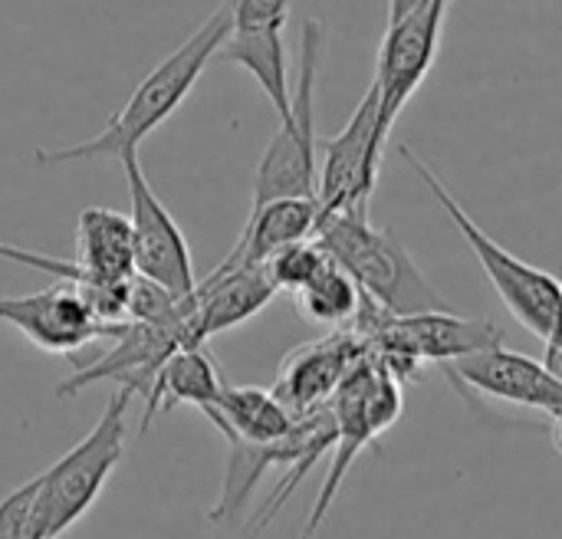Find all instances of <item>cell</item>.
I'll return each instance as SVG.
<instances>
[{
  "mask_svg": "<svg viewBox=\"0 0 562 539\" xmlns=\"http://www.w3.org/2000/svg\"><path fill=\"white\" fill-rule=\"evenodd\" d=\"M231 33V0H224L175 53H168L128 96V102L105 122V128L86 142L40 148L33 155L36 165H63V161H89V158H115L125 148H138L165 119L178 112L188 99L194 82L201 79L204 66L221 49L224 36Z\"/></svg>",
  "mask_w": 562,
  "mask_h": 539,
  "instance_id": "cell-1",
  "label": "cell"
},
{
  "mask_svg": "<svg viewBox=\"0 0 562 539\" xmlns=\"http://www.w3.org/2000/svg\"><path fill=\"white\" fill-rule=\"evenodd\" d=\"M313 240L352 277L359 293L389 316L451 310L435 283L418 270L405 244L392 231L369 221V207L319 214Z\"/></svg>",
  "mask_w": 562,
  "mask_h": 539,
  "instance_id": "cell-2",
  "label": "cell"
},
{
  "mask_svg": "<svg viewBox=\"0 0 562 539\" xmlns=\"http://www.w3.org/2000/svg\"><path fill=\"white\" fill-rule=\"evenodd\" d=\"M398 155L405 158V165L418 175V181L428 188V194L441 204V211L451 217V224L458 227V234L464 237V244L471 247V254L477 257V263L484 267V273L491 277L494 290L501 293L504 306L510 310V316L530 329L537 339H550L560 333V313H562V287L560 280L527 260H520L517 254H510L507 247H501L471 214L468 207L454 198V191H448V184L431 171V165L408 145H398Z\"/></svg>",
  "mask_w": 562,
  "mask_h": 539,
  "instance_id": "cell-3",
  "label": "cell"
},
{
  "mask_svg": "<svg viewBox=\"0 0 562 539\" xmlns=\"http://www.w3.org/2000/svg\"><path fill=\"white\" fill-rule=\"evenodd\" d=\"M326 49V26L310 16L300 36V76L290 92V119L277 122L273 138L254 175V204L273 198H316L319 138H316V76Z\"/></svg>",
  "mask_w": 562,
  "mask_h": 539,
  "instance_id": "cell-4",
  "label": "cell"
},
{
  "mask_svg": "<svg viewBox=\"0 0 562 539\" xmlns=\"http://www.w3.org/2000/svg\"><path fill=\"white\" fill-rule=\"evenodd\" d=\"M132 398L135 395L128 389H119L105 402V412L99 415L95 428L76 448H69L53 468L36 474V504L46 539L63 537L99 501L105 481L112 478L125 454V415Z\"/></svg>",
  "mask_w": 562,
  "mask_h": 539,
  "instance_id": "cell-5",
  "label": "cell"
},
{
  "mask_svg": "<svg viewBox=\"0 0 562 539\" xmlns=\"http://www.w3.org/2000/svg\"><path fill=\"white\" fill-rule=\"evenodd\" d=\"M329 408L336 415V445H333L336 458L329 464V474L323 481V491H319L316 507L310 514V524L303 530L306 537H316V530L329 517V507H333L336 494L342 491V481H346L349 468L356 464V458L398 422V415H402V385L369 352L339 382V389L329 398Z\"/></svg>",
  "mask_w": 562,
  "mask_h": 539,
  "instance_id": "cell-6",
  "label": "cell"
},
{
  "mask_svg": "<svg viewBox=\"0 0 562 539\" xmlns=\"http://www.w3.org/2000/svg\"><path fill=\"white\" fill-rule=\"evenodd\" d=\"M451 0H422L412 13L395 23H385L379 59H375V89H379V138L389 142L395 119L408 99L428 79L448 20Z\"/></svg>",
  "mask_w": 562,
  "mask_h": 539,
  "instance_id": "cell-7",
  "label": "cell"
},
{
  "mask_svg": "<svg viewBox=\"0 0 562 539\" xmlns=\"http://www.w3.org/2000/svg\"><path fill=\"white\" fill-rule=\"evenodd\" d=\"M125 171L128 184V224H132V247H135V277L151 280L155 287L168 290L178 300H188L198 287L191 247L171 211L151 191L145 168L138 161V148H125L115 155Z\"/></svg>",
  "mask_w": 562,
  "mask_h": 539,
  "instance_id": "cell-8",
  "label": "cell"
},
{
  "mask_svg": "<svg viewBox=\"0 0 562 539\" xmlns=\"http://www.w3.org/2000/svg\"><path fill=\"white\" fill-rule=\"evenodd\" d=\"M231 445V461H227V478L221 487V497L211 510V524H231L240 517L247 497L254 487L263 481L270 468H313L333 445H336V415L329 405L296 415L293 428L267 445H250V441H227Z\"/></svg>",
  "mask_w": 562,
  "mask_h": 539,
  "instance_id": "cell-9",
  "label": "cell"
},
{
  "mask_svg": "<svg viewBox=\"0 0 562 539\" xmlns=\"http://www.w3.org/2000/svg\"><path fill=\"white\" fill-rule=\"evenodd\" d=\"M319 151H323L319 181H316L319 214L369 207L375 184H379L382 151H385V142L379 138V89H375V82L362 96V102L352 112V119L346 122V128L339 135L319 142Z\"/></svg>",
  "mask_w": 562,
  "mask_h": 539,
  "instance_id": "cell-10",
  "label": "cell"
},
{
  "mask_svg": "<svg viewBox=\"0 0 562 539\" xmlns=\"http://www.w3.org/2000/svg\"><path fill=\"white\" fill-rule=\"evenodd\" d=\"M441 369L461 389H474L487 398L540 412L553 428V445L560 448L562 379L547 372L540 359H530L497 343L471 356H461L454 362H445Z\"/></svg>",
  "mask_w": 562,
  "mask_h": 539,
  "instance_id": "cell-11",
  "label": "cell"
},
{
  "mask_svg": "<svg viewBox=\"0 0 562 539\" xmlns=\"http://www.w3.org/2000/svg\"><path fill=\"white\" fill-rule=\"evenodd\" d=\"M290 20V0H231V33L214 59L244 66L263 96L277 109V122L290 119V72L283 30Z\"/></svg>",
  "mask_w": 562,
  "mask_h": 539,
  "instance_id": "cell-12",
  "label": "cell"
},
{
  "mask_svg": "<svg viewBox=\"0 0 562 539\" xmlns=\"http://www.w3.org/2000/svg\"><path fill=\"white\" fill-rule=\"evenodd\" d=\"M0 323L20 329L36 349L76 356L95 339H112L122 323H102L86 303L76 280H63L30 296H0Z\"/></svg>",
  "mask_w": 562,
  "mask_h": 539,
  "instance_id": "cell-13",
  "label": "cell"
},
{
  "mask_svg": "<svg viewBox=\"0 0 562 539\" xmlns=\"http://www.w3.org/2000/svg\"><path fill=\"white\" fill-rule=\"evenodd\" d=\"M112 339L115 343L109 352H102L89 366H76V372L66 382H59L56 392L69 398V395H79L82 389L95 385V382H115L119 389H128L132 395L148 398L161 362L178 346H191L184 329L158 326V323H135V319H125Z\"/></svg>",
  "mask_w": 562,
  "mask_h": 539,
  "instance_id": "cell-14",
  "label": "cell"
},
{
  "mask_svg": "<svg viewBox=\"0 0 562 539\" xmlns=\"http://www.w3.org/2000/svg\"><path fill=\"white\" fill-rule=\"evenodd\" d=\"M369 352H372L369 343L356 329L352 333H333L326 339L306 343V346H300L296 352H290L283 359L273 395L280 398V405L293 418L306 415V412H316V408L329 405L339 382Z\"/></svg>",
  "mask_w": 562,
  "mask_h": 539,
  "instance_id": "cell-15",
  "label": "cell"
},
{
  "mask_svg": "<svg viewBox=\"0 0 562 539\" xmlns=\"http://www.w3.org/2000/svg\"><path fill=\"white\" fill-rule=\"evenodd\" d=\"M273 296L277 287L263 267H237L227 273H211L204 283L194 287L191 343L204 346L211 336L254 319Z\"/></svg>",
  "mask_w": 562,
  "mask_h": 539,
  "instance_id": "cell-16",
  "label": "cell"
},
{
  "mask_svg": "<svg viewBox=\"0 0 562 539\" xmlns=\"http://www.w3.org/2000/svg\"><path fill=\"white\" fill-rule=\"evenodd\" d=\"M316 221H319V201L316 198H273V201L254 204L244 234L237 237V244L217 263L214 273L267 263L277 250L313 237Z\"/></svg>",
  "mask_w": 562,
  "mask_h": 539,
  "instance_id": "cell-17",
  "label": "cell"
},
{
  "mask_svg": "<svg viewBox=\"0 0 562 539\" xmlns=\"http://www.w3.org/2000/svg\"><path fill=\"white\" fill-rule=\"evenodd\" d=\"M76 270L82 283L125 287L135 277V247L128 214L112 207H82L76 217Z\"/></svg>",
  "mask_w": 562,
  "mask_h": 539,
  "instance_id": "cell-18",
  "label": "cell"
},
{
  "mask_svg": "<svg viewBox=\"0 0 562 539\" xmlns=\"http://www.w3.org/2000/svg\"><path fill=\"white\" fill-rule=\"evenodd\" d=\"M221 389H224V375H221L217 362L204 352V346H178L161 362L155 385L145 398L142 431H148L161 412H171L178 405H194L204 415L207 408L217 405Z\"/></svg>",
  "mask_w": 562,
  "mask_h": 539,
  "instance_id": "cell-19",
  "label": "cell"
},
{
  "mask_svg": "<svg viewBox=\"0 0 562 539\" xmlns=\"http://www.w3.org/2000/svg\"><path fill=\"white\" fill-rule=\"evenodd\" d=\"M204 418L227 441L267 445L283 438L293 428V415L280 405V398L257 385H227L217 395V405L204 412Z\"/></svg>",
  "mask_w": 562,
  "mask_h": 539,
  "instance_id": "cell-20",
  "label": "cell"
},
{
  "mask_svg": "<svg viewBox=\"0 0 562 539\" xmlns=\"http://www.w3.org/2000/svg\"><path fill=\"white\" fill-rule=\"evenodd\" d=\"M296 310L310 319V323H323V326H342V323H352L356 319V310H359V287L352 283V277L326 260V267L310 280L303 283L296 293Z\"/></svg>",
  "mask_w": 562,
  "mask_h": 539,
  "instance_id": "cell-21",
  "label": "cell"
},
{
  "mask_svg": "<svg viewBox=\"0 0 562 539\" xmlns=\"http://www.w3.org/2000/svg\"><path fill=\"white\" fill-rule=\"evenodd\" d=\"M326 250L306 237V240H296L283 250H277L267 263H260L267 270V277L273 280L277 293H296L303 283H310L323 267H326Z\"/></svg>",
  "mask_w": 562,
  "mask_h": 539,
  "instance_id": "cell-22",
  "label": "cell"
},
{
  "mask_svg": "<svg viewBox=\"0 0 562 539\" xmlns=\"http://www.w3.org/2000/svg\"><path fill=\"white\" fill-rule=\"evenodd\" d=\"M36 487L40 481L33 478L0 501V539H46L43 520H40V504H36Z\"/></svg>",
  "mask_w": 562,
  "mask_h": 539,
  "instance_id": "cell-23",
  "label": "cell"
},
{
  "mask_svg": "<svg viewBox=\"0 0 562 539\" xmlns=\"http://www.w3.org/2000/svg\"><path fill=\"white\" fill-rule=\"evenodd\" d=\"M422 0H389V23L402 20L405 13H412Z\"/></svg>",
  "mask_w": 562,
  "mask_h": 539,
  "instance_id": "cell-24",
  "label": "cell"
},
{
  "mask_svg": "<svg viewBox=\"0 0 562 539\" xmlns=\"http://www.w3.org/2000/svg\"><path fill=\"white\" fill-rule=\"evenodd\" d=\"M270 520H273V517H267V514L260 510V517L254 520V527H250V534H247V539H260V537H263V530L270 527Z\"/></svg>",
  "mask_w": 562,
  "mask_h": 539,
  "instance_id": "cell-25",
  "label": "cell"
},
{
  "mask_svg": "<svg viewBox=\"0 0 562 539\" xmlns=\"http://www.w3.org/2000/svg\"><path fill=\"white\" fill-rule=\"evenodd\" d=\"M300 539H313V537H306V534H303V537H300Z\"/></svg>",
  "mask_w": 562,
  "mask_h": 539,
  "instance_id": "cell-26",
  "label": "cell"
}]
</instances>
